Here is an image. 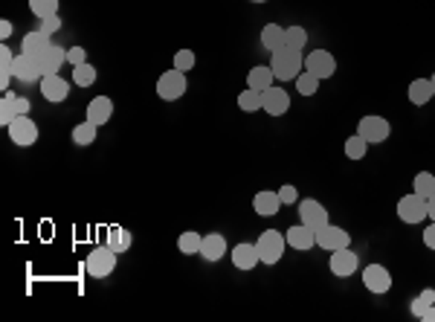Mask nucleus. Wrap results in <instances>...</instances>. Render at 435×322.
I'll return each instance as SVG.
<instances>
[{"label": "nucleus", "mask_w": 435, "mask_h": 322, "mask_svg": "<svg viewBox=\"0 0 435 322\" xmlns=\"http://www.w3.org/2000/svg\"><path fill=\"white\" fill-rule=\"evenodd\" d=\"M15 32V26H12V21H0V38H9V35Z\"/></svg>", "instance_id": "45"}, {"label": "nucleus", "mask_w": 435, "mask_h": 322, "mask_svg": "<svg viewBox=\"0 0 435 322\" xmlns=\"http://www.w3.org/2000/svg\"><path fill=\"white\" fill-rule=\"evenodd\" d=\"M9 139L15 142V146H32L35 139H38V125H35L29 116H17L12 125H9Z\"/></svg>", "instance_id": "9"}, {"label": "nucleus", "mask_w": 435, "mask_h": 322, "mask_svg": "<svg viewBox=\"0 0 435 322\" xmlns=\"http://www.w3.org/2000/svg\"><path fill=\"white\" fill-rule=\"evenodd\" d=\"M49 38H52V35H47L44 29L26 32V35H24V41H21V52H26V56H35V59H38L41 52H44V49L52 44Z\"/></svg>", "instance_id": "21"}, {"label": "nucleus", "mask_w": 435, "mask_h": 322, "mask_svg": "<svg viewBox=\"0 0 435 322\" xmlns=\"http://www.w3.org/2000/svg\"><path fill=\"white\" fill-rule=\"evenodd\" d=\"M397 218L404 224H421L427 218V198L421 194H404L401 201H397Z\"/></svg>", "instance_id": "6"}, {"label": "nucleus", "mask_w": 435, "mask_h": 322, "mask_svg": "<svg viewBox=\"0 0 435 322\" xmlns=\"http://www.w3.org/2000/svg\"><path fill=\"white\" fill-rule=\"evenodd\" d=\"M296 91H299L302 96H314V93L319 91V79H316L314 73H307V70H302V73L296 76Z\"/></svg>", "instance_id": "35"}, {"label": "nucleus", "mask_w": 435, "mask_h": 322, "mask_svg": "<svg viewBox=\"0 0 435 322\" xmlns=\"http://www.w3.org/2000/svg\"><path fill=\"white\" fill-rule=\"evenodd\" d=\"M316 244L322 250H328V253H334V250H342V247H351V236L342 227H334L331 221L316 229Z\"/></svg>", "instance_id": "8"}, {"label": "nucleus", "mask_w": 435, "mask_h": 322, "mask_svg": "<svg viewBox=\"0 0 435 322\" xmlns=\"http://www.w3.org/2000/svg\"><path fill=\"white\" fill-rule=\"evenodd\" d=\"M357 134H360L362 139H369V146H372V142H383V139H389L392 125H389V119H383V116L369 114V116H362V119H360Z\"/></svg>", "instance_id": "5"}, {"label": "nucleus", "mask_w": 435, "mask_h": 322, "mask_svg": "<svg viewBox=\"0 0 435 322\" xmlns=\"http://www.w3.org/2000/svg\"><path fill=\"white\" fill-rule=\"evenodd\" d=\"M273 70H270V64H259V67H252L250 73H247V87H252V91H267V87H273Z\"/></svg>", "instance_id": "23"}, {"label": "nucleus", "mask_w": 435, "mask_h": 322, "mask_svg": "<svg viewBox=\"0 0 435 322\" xmlns=\"http://www.w3.org/2000/svg\"><path fill=\"white\" fill-rule=\"evenodd\" d=\"M17 116H21V114H17L15 93H12V91H3V99H0V122H3L6 128H9V125H12Z\"/></svg>", "instance_id": "30"}, {"label": "nucleus", "mask_w": 435, "mask_h": 322, "mask_svg": "<svg viewBox=\"0 0 435 322\" xmlns=\"http://www.w3.org/2000/svg\"><path fill=\"white\" fill-rule=\"evenodd\" d=\"M429 82H432V93H435V76H432V79H429Z\"/></svg>", "instance_id": "50"}, {"label": "nucleus", "mask_w": 435, "mask_h": 322, "mask_svg": "<svg viewBox=\"0 0 435 322\" xmlns=\"http://www.w3.org/2000/svg\"><path fill=\"white\" fill-rule=\"evenodd\" d=\"M424 319H427V322H435V305H429V308H427V314H424Z\"/></svg>", "instance_id": "48"}, {"label": "nucleus", "mask_w": 435, "mask_h": 322, "mask_svg": "<svg viewBox=\"0 0 435 322\" xmlns=\"http://www.w3.org/2000/svg\"><path fill=\"white\" fill-rule=\"evenodd\" d=\"M61 24H64V21H61L59 15H49V17H44V21H41V29H44L47 35H56V32L61 29Z\"/></svg>", "instance_id": "40"}, {"label": "nucleus", "mask_w": 435, "mask_h": 322, "mask_svg": "<svg viewBox=\"0 0 435 322\" xmlns=\"http://www.w3.org/2000/svg\"><path fill=\"white\" fill-rule=\"evenodd\" d=\"M427 308H429V305H427V302H424L421 296H415V299L409 302V311H412V316H418V319H424Z\"/></svg>", "instance_id": "41"}, {"label": "nucleus", "mask_w": 435, "mask_h": 322, "mask_svg": "<svg viewBox=\"0 0 435 322\" xmlns=\"http://www.w3.org/2000/svg\"><path fill=\"white\" fill-rule=\"evenodd\" d=\"M282 44H284V26L267 24V26L261 29V47H264L267 52H273V49H279Z\"/></svg>", "instance_id": "27"}, {"label": "nucleus", "mask_w": 435, "mask_h": 322, "mask_svg": "<svg viewBox=\"0 0 435 322\" xmlns=\"http://www.w3.org/2000/svg\"><path fill=\"white\" fill-rule=\"evenodd\" d=\"M284 238L293 250H311V247H316V229L305 227V224H293L284 232Z\"/></svg>", "instance_id": "16"}, {"label": "nucleus", "mask_w": 435, "mask_h": 322, "mask_svg": "<svg viewBox=\"0 0 435 322\" xmlns=\"http://www.w3.org/2000/svg\"><path fill=\"white\" fill-rule=\"evenodd\" d=\"M67 61V49L56 47V44H49L41 56H38V64H41V73L44 76H59V70L64 67Z\"/></svg>", "instance_id": "15"}, {"label": "nucleus", "mask_w": 435, "mask_h": 322, "mask_svg": "<svg viewBox=\"0 0 435 322\" xmlns=\"http://www.w3.org/2000/svg\"><path fill=\"white\" fill-rule=\"evenodd\" d=\"M96 82V67L93 64H79V67H72V84H79V87H90Z\"/></svg>", "instance_id": "32"}, {"label": "nucleus", "mask_w": 435, "mask_h": 322, "mask_svg": "<svg viewBox=\"0 0 435 322\" xmlns=\"http://www.w3.org/2000/svg\"><path fill=\"white\" fill-rule=\"evenodd\" d=\"M284 44H290V47H296V49H302L305 44H307V29H302V26H284Z\"/></svg>", "instance_id": "36"}, {"label": "nucleus", "mask_w": 435, "mask_h": 322, "mask_svg": "<svg viewBox=\"0 0 435 322\" xmlns=\"http://www.w3.org/2000/svg\"><path fill=\"white\" fill-rule=\"evenodd\" d=\"M366 151H369V139H362L360 134L346 139V157L349 160H362V157H366Z\"/></svg>", "instance_id": "34"}, {"label": "nucleus", "mask_w": 435, "mask_h": 322, "mask_svg": "<svg viewBox=\"0 0 435 322\" xmlns=\"http://www.w3.org/2000/svg\"><path fill=\"white\" fill-rule=\"evenodd\" d=\"M186 73L183 70H166L160 79H157V96L166 99V102H174L186 93Z\"/></svg>", "instance_id": "4"}, {"label": "nucleus", "mask_w": 435, "mask_h": 322, "mask_svg": "<svg viewBox=\"0 0 435 322\" xmlns=\"http://www.w3.org/2000/svg\"><path fill=\"white\" fill-rule=\"evenodd\" d=\"M362 284H366V291H372V293H386L392 288V273L383 264H369L366 270H362Z\"/></svg>", "instance_id": "13"}, {"label": "nucleus", "mask_w": 435, "mask_h": 322, "mask_svg": "<svg viewBox=\"0 0 435 322\" xmlns=\"http://www.w3.org/2000/svg\"><path fill=\"white\" fill-rule=\"evenodd\" d=\"M15 59H17V56H12L9 47H0V73H12V70H15ZM12 76H15V73H12Z\"/></svg>", "instance_id": "38"}, {"label": "nucleus", "mask_w": 435, "mask_h": 322, "mask_svg": "<svg viewBox=\"0 0 435 322\" xmlns=\"http://www.w3.org/2000/svg\"><path fill=\"white\" fill-rule=\"evenodd\" d=\"M435 93H432V82L429 79H415L412 84H409V102L412 105H427L429 99H432Z\"/></svg>", "instance_id": "26"}, {"label": "nucleus", "mask_w": 435, "mask_h": 322, "mask_svg": "<svg viewBox=\"0 0 435 322\" xmlns=\"http://www.w3.org/2000/svg\"><path fill=\"white\" fill-rule=\"evenodd\" d=\"M201 244H204V236L201 232H194V229L180 232V238H177V250L183 256H201Z\"/></svg>", "instance_id": "25"}, {"label": "nucleus", "mask_w": 435, "mask_h": 322, "mask_svg": "<svg viewBox=\"0 0 435 322\" xmlns=\"http://www.w3.org/2000/svg\"><path fill=\"white\" fill-rule=\"evenodd\" d=\"M287 107H290L287 91H282V87H267V91H261V111L267 116H282V114H287Z\"/></svg>", "instance_id": "12"}, {"label": "nucleus", "mask_w": 435, "mask_h": 322, "mask_svg": "<svg viewBox=\"0 0 435 322\" xmlns=\"http://www.w3.org/2000/svg\"><path fill=\"white\" fill-rule=\"evenodd\" d=\"M29 12L38 21H44L49 15H59V0H29Z\"/></svg>", "instance_id": "33"}, {"label": "nucleus", "mask_w": 435, "mask_h": 322, "mask_svg": "<svg viewBox=\"0 0 435 322\" xmlns=\"http://www.w3.org/2000/svg\"><path fill=\"white\" fill-rule=\"evenodd\" d=\"M238 107H241L244 114L261 111V91H252V87H247L244 93H238Z\"/></svg>", "instance_id": "31"}, {"label": "nucleus", "mask_w": 435, "mask_h": 322, "mask_svg": "<svg viewBox=\"0 0 435 322\" xmlns=\"http://www.w3.org/2000/svg\"><path fill=\"white\" fill-rule=\"evenodd\" d=\"M279 198H282V204H296V186L284 183V186L279 189Z\"/></svg>", "instance_id": "42"}, {"label": "nucleus", "mask_w": 435, "mask_h": 322, "mask_svg": "<svg viewBox=\"0 0 435 322\" xmlns=\"http://www.w3.org/2000/svg\"><path fill=\"white\" fill-rule=\"evenodd\" d=\"M84 61H87V52H84V47H70V49H67V64L79 67V64H84Z\"/></svg>", "instance_id": "39"}, {"label": "nucleus", "mask_w": 435, "mask_h": 322, "mask_svg": "<svg viewBox=\"0 0 435 322\" xmlns=\"http://www.w3.org/2000/svg\"><path fill=\"white\" fill-rule=\"evenodd\" d=\"M252 209H256L259 215H264V218H270V215H276L282 209V198L279 192H259L256 198H252Z\"/></svg>", "instance_id": "22"}, {"label": "nucleus", "mask_w": 435, "mask_h": 322, "mask_svg": "<svg viewBox=\"0 0 435 322\" xmlns=\"http://www.w3.org/2000/svg\"><path fill=\"white\" fill-rule=\"evenodd\" d=\"M15 79L17 82H24V84H35V82H41L44 73H41V64L35 56H26V52H21V56L15 59Z\"/></svg>", "instance_id": "10"}, {"label": "nucleus", "mask_w": 435, "mask_h": 322, "mask_svg": "<svg viewBox=\"0 0 435 322\" xmlns=\"http://www.w3.org/2000/svg\"><path fill=\"white\" fill-rule=\"evenodd\" d=\"M270 70H273V76L279 82H293L299 73H302V67H305V59H302V49L296 47H290V44H282L279 49L270 52Z\"/></svg>", "instance_id": "1"}, {"label": "nucleus", "mask_w": 435, "mask_h": 322, "mask_svg": "<svg viewBox=\"0 0 435 322\" xmlns=\"http://www.w3.org/2000/svg\"><path fill=\"white\" fill-rule=\"evenodd\" d=\"M194 67V52L192 49H177L174 52V70H183V73H186V70H192Z\"/></svg>", "instance_id": "37"}, {"label": "nucleus", "mask_w": 435, "mask_h": 322, "mask_svg": "<svg viewBox=\"0 0 435 322\" xmlns=\"http://www.w3.org/2000/svg\"><path fill=\"white\" fill-rule=\"evenodd\" d=\"M41 96L47 102H64L70 96V82H64L61 76H44L41 79Z\"/></svg>", "instance_id": "17"}, {"label": "nucleus", "mask_w": 435, "mask_h": 322, "mask_svg": "<svg viewBox=\"0 0 435 322\" xmlns=\"http://www.w3.org/2000/svg\"><path fill=\"white\" fill-rule=\"evenodd\" d=\"M424 244H427L429 250H435V221H432V224L424 229Z\"/></svg>", "instance_id": "43"}, {"label": "nucleus", "mask_w": 435, "mask_h": 322, "mask_svg": "<svg viewBox=\"0 0 435 322\" xmlns=\"http://www.w3.org/2000/svg\"><path fill=\"white\" fill-rule=\"evenodd\" d=\"M305 70H307V73H314L322 82V79L334 76L337 61H334V56L328 49H314V52H307V56H305Z\"/></svg>", "instance_id": "7"}, {"label": "nucleus", "mask_w": 435, "mask_h": 322, "mask_svg": "<svg viewBox=\"0 0 435 322\" xmlns=\"http://www.w3.org/2000/svg\"><path fill=\"white\" fill-rule=\"evenodd\" d=\"M427 218H432V221H435V194L427 201Z\"/></svg>", "instance_id": "47"}, {"label": "nucleus", "mask_w": 435, "mask_h": 322, "mask_svg": "<svg viewBox=\"0 0 435 322\" xmlns=\"http://www.w3.org/2000/svg\"><path fill=\"white\" fill-rule=\"evenodd\" d=\"M87 122H93V125H105V122H111L114 116V102L107 99V96H96L93 102L87 105Z\"/></svg>", "instance_id": "18"}, {"label": "nucleus", "mask_w": 435, "mask_h": 322, "mask_svg": "<svg viewBox=\"0 0 435 322\" xmlns=\"http://www.w3.org/2000/svg\"><path fill=\"white\" fill-rule=\"evenodd\" d=\"M357 256L351 253V247H342V250H334L331 253V261H328V267H331V273L334 276H339V279H346V276H351V273H357Z\"/></svg>", "instance_id": "14"}, {"label": "nucleus", "mask_w": 435, "mask_h": 322, "mask_svg": "<svg viewBox=\"0 0 435 322\" xmlns=\"http://www.w3.org/2000/svg\"><path fill=\"white\" fill-rule=\"evenodd\" d=\"M284 247H287V238L276 229H264L259 241H256V250L264 264H276L282 256H284Z\"/></svg>", "instance_id": "3"}, {"label": "nucleus", "mask_w": 435, "mask_h": 322, "mask_svg": "<svg viewBox=\"0 0 435 322\" xmlns=\"http://www.w3.org/2000/svg\"><path fill=\"white\" fill-rule=\"evenodd\" d=\"M421 299L427 302V305H435V291H432V288H427V291H421Z\"/></svg>", "instance_id": "46"}, {"label": "nucleus", "mask_w": 435, "mask_h": 322, "mask_svg": "<svg viewBox=\"0 0 435 322\" xmlns=\"http://www.w3.org/2000/svg\"><path fill=\"white\" fill-rule=\"evenodd\" d=\"M250 3H267V0H250Z\"/></svg>", "instance_id": "49"}, {"label": "nucleus", "mask_w": 435, "mask_h": 322, "mask_svg": "<svg viewBox=\"0 0 435 322\" xmlns=\"http://www.w3.org/2000/svg\"><path fill=\"white\" fill-rule=\"evenodd\" d=\"M87 276H93V279H105V276H111L116 270V253L111 247H96V250H90L87 253Z\"/></svg>", "instance_id": "2"}, {"label": "nucleus", "mask_w": 435, "mask_h": 322, "mask_svg": "<svg viewBox=\"0 0 435 322\" xmlns=\"http://www.w3.org/2000/svg\"><path fill=\"white\" fill-rule=\"evenodd\" d=\"M107 247L114 250V253L119 256V253H128L131 250V244H134V236L128 229H122V227H114L111 232H107V241H105Z\"/></svg>", "instance_id": "24"}, {"label": "nucleus", "mask_w": 435, "mask_h": 322, "mask_svg": "<svg viewBox=\"0 0 435 322\" xmlns=\"http://www.w3.org/2000/svg\"><path fill=\"white\" fill-rule=\"evenodd\" d=\"M299 218H302L305 227L319 229V227L328 224V209H325L319 201H314V198H305V201H299Z\"/></svg>", "instance_id": "11"}, {"label": "nucleus", "mask_w": 435, "mask_h": 322, "mask_svg": "<svg viewBox=\"0 0 435 322\" xmlns=\"http://www.w3.org/2000/svg\"><path fill=\"white\" fill-rule=\"evenodd\" d=\"M96 128L99 125H93V122H82V125H76V128H72V142H76V146H93L96 142Z\"/></svg>", "instance_id": "28"}, {"label": "nucleus", "mask_w": 435, "mask_h": 322, "mask_svg": "<svg viewBox=\"0 0 435 322\" xmlns=\"http://www.w3.org/2000/svg\"><path fill=\"white\" fill-rule=\"evenodd\" d=\"M259 261H261V256H259L256 244H238V247H232V264L238 267V270H252Z\"/></svg>", "instance_id": "20"}, {"label": "nucleus", "mask_w": 435, "mask_h": 322, "mask_svg": "<svg viewBox=\"0 0 435 322\" xmlns=\"http://www.w3.org/2000/svg\"><path fill=\"white\" fill-rule=\"evenodd\" d=\"M15 105H17V114H21V116H26V114H29V99L15 96Z\"/></svg>", "instance_id": "44"}, {"label": "nucleus", "mask_w": 435, "mask_h": 322, "mask_svg": "<svg viewBox=\"0 0 435 322\" xmlns=\"http://www.w3.org/2000/svg\"><path fill=\"white\" fill-rule=\"evenodd\" d=\"M412 192L429 201L432 194H435V174H432V171H418V174H415V186H412Z\"/></svg>", "instance_id": "29"}, {"label": "nucleus", "mask_w": 435, "mask_h": 322, "mask_svg": "<svg viewBox=\"0 0 435 322\" xmlns=\"http://www.w3.org/2000/svg\"><path fill=\"white\" fill-rule=\"evenodd\" d=\"M201 256H204L206 261H221V259L227 256V238L221 236V232H209V236H204Z\"/></svg>", "instance_id": "19"}]
</instances>
